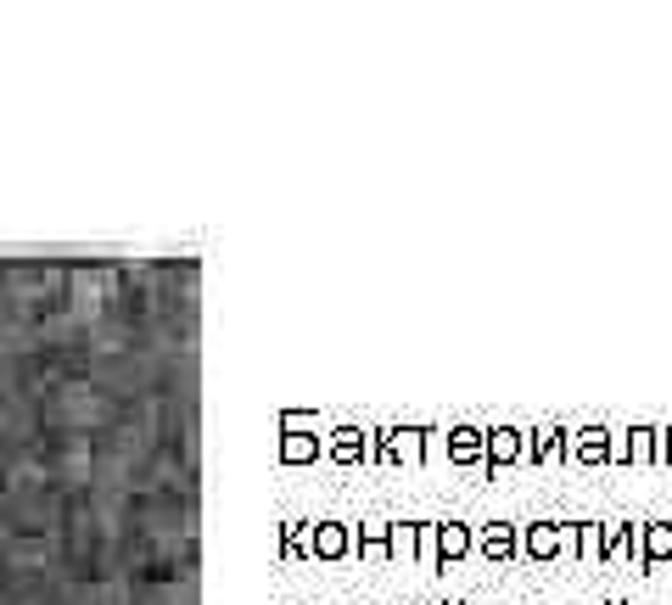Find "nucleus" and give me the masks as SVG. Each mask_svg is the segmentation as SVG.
<instances>
[{
	"mask_svg": "<svg viewBox=\"0 0 672 605\" xmlns=\"http://www.w3.org/2000/svg\"><path fill=\"white\" fill-rule=\"evenodd\" d=\"M571 550V522H527L516 527V555L527 561H560Z\"/></svg>",
	"mask_w": 672,
	"mask_h": 605,
	"instance_id": "f257e3e1",
	"label": "nucleus"
},
{
	"mask_svg": "<svg viewBox=\"0 0 672 605\" xmlns=\"http://www.w3.org/2000/svg\"><path fill=\"white\" fill-rule=\"evenodd\" d=\"M560 454H566L571 465H605V460H611V432H605V426H583V432H566Z\"/></svg>",
	"mask_w": 672,
	"mask_h": 605,
	"instance_id": "f03ea898",
	"label": "nucleus"
},
{
	"mask_svg": "<svg viewBox=\"0 0 672 605\" xmlns=\"http://www.w3.org/2000/svg\"><path fill=\"white\" fill-rule=\"evenodd\" d=\"M482 454H488V465H493V471H499V465H516V460L527 454L521 426H493V432H482Z\"/></svg>",
	"mask_w": 672,
	"mask_h": 605,
	"instance_id": "7ed1b4c3",
	"label": "nucleus"
},
{
	"mask_svg": "<svg viewBox=\"0 0 672 605\" xmlns=\"http://www.w3.org/2000/svg\"><path fill=\"white\" fill-rule=\"evenodd\" d=\"M661 561H672V522H645L638 527V566L656 571Z\"/></svg>",
	"mask_w": 672,
	"mask_h": 605,
	"instance_id": "20e7f679",
	"label": "nucleus"
},
{
	"mask_svg": "<svg viewBox=\"0 0 672 605\" xmlns=\"http://www.w3.org/2000/svg\"><path fill=\"white\" fill-rule=\"evenodd\" d=\"M470 544H482L488 561H516V522H488L482 538H470Z\"/></svg>",
	"mask_w": 672,
	"mask_h": 605,
	"instance_id": "39448f33",
	"label": "nucleus"
},
{
	"mask_svg": "<svg viewBox=\"0 0 672 605\" xmlns=\"http://www.w3.org/2000/svg\"><path fill=\"white\" fill-rule=\"evenodd\" d=\"M527 437V454L521 460H538V465H544V460H555L560 454V443H566V426H532V432H521Z\"/></svg>",
	"mask_w": 672,
	"mask_h": 605,
	"instance_id": "423d86ee",
	"label": "nucleus"
},
{
	"mask_svg": "<svg viewBox=\"0 0 672 605\" xmlns=\"http://www.w3.org/2000/svg\"><path fill=\"white\" fill-rule=\"evenodd\" d=\"M650 454H656V432L650 426H633L628 443H617V437H611V460H650Z\"/></svg>",
	"mask_w": 672,
	"mask_h": 605,
	"instance_id": "0eeeda50",
	"label": "nucleus"
},
{
	"mask_svg": "<svg viewBox=\"0 0 672 605\" xmlns=\"http://www.w3.org/2000/svg\"><path fill=\"white\" fill-rule=\"evenodd\" d=\"M437 550H443V561L470 555V527L465 522H443V527H437Z\"/></svg>",
	"mask_w": 672,
	"mask_h": 605,
	"instance_id": "6e6552de",
	"label": "nucleus"
},
{
	"mask_svg": "<svg viewBox=\"0 0 672 605\" xmlns=\"http://www.w3.org/2000/svg\"><path fill=\"white\" fill-rule=\"evenodd\" d=\"M477 454H482V432H470V426H460V432H454V460H460V465H470V460H477Z\"/></svg>",
	"mask_w": 672,
	"mask_h": 605,
	"instance_id": "1a4fd4ad",
	"label": "nucleus"
},
{
	"mask_svg": "<svg viewBox=\"0 0 672 605\" xmlns=\"http://www.w3.org/2000/svg\"><path fill=\"white\" fill-rule=\"evenodd\" d=\"M656 460L672 465V432H656Z\"/></svg>",
	"mask_w": 672,
	"mask_h": 605,
	"instance_id": "9d476101",
	"label": "nucleus"
}]
</instances>
